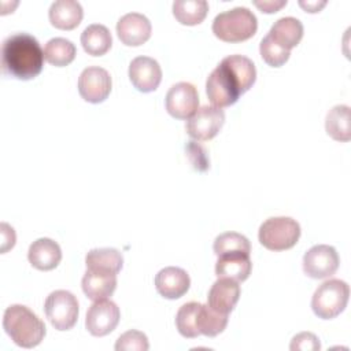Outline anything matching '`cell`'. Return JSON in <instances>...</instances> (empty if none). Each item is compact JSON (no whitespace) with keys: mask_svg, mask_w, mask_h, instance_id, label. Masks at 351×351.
Wrapping results in <instances>:
<instances>
[{"mask_svg":"<svg viewBox=\"0 0 351 351\" xmlns=\"http://www.w3.org/2000/svg\"><path fill=\"white\" fill-rule=\"evenodd\" d=\"M256 80V69L251 59L230 55L211 71L206 82V93L215 107H228L237 101Z\"/></svg>","mask_w":351,"mask_h":351,"instance_id":"obj_1","label":"cell"},{"mask_svg":"<svg viewBox=\"0 0 351 351\" xmlns=\"http://www.w3.org/2000/svg\"><path fill=\"white\" fill-rule=\"evenodd\" d=\"M44 52L36 37L27 33L8 36L1 45L3 73L18 80L37 77L44 64Z\"/></svg>","mask_w":351,"mask_h":351,"instance_id":"obj_2","label":"cell"},{"mask_svg":"<svg viewBox=\"0 0 351 351\" xmlns=\"http://www.w3.org/2000/svg\"><path fill=\"white\" fill-rule=\"evenodd\" d=\"M3 328L11 340L22 348L38 346L47 332L44 322L23 304H11L5 308Z\"/></svg>","mask_w":351,"mask_h":351,"instance_id":"obj_3","label":"cell"},{"mask_svg":"<svg viewBox=\"0 0 351 351\" xmlns=\"http://www.w3.org/2000/svg\"><path fill=\"white\" fill-rule=\"evenodd\" d=\"M258 29V21L245 7H234L218 14L213 21V33L225 43H241L251 38Z\"/></svg>","mask_w":351,"mask_h":351,"instance_id":"obj_4","label":"cell"},{"mask_svg":"<svg viewBox=\"0 0 351 351\" xmlns=\"http://www.w3.org/2000/svg\"><path fill=\"white\" fill-rule=\"evenodd\" d=\"M348 298V284L339 278H330L315 289L311 299V308L318 318L332 319L346 308Z\"/></svg>","mask_w":351,"mask_h":351,"instance_id":"obj_5","label":"cell"},{"mask_svg":"<svg viewBox=\"0 0 351 351\" xmlns=\"http://www.w3.org/2000/svg\"><path fill=\"white\" fill-rule=\"evenodd\" d=\"M300 237V225L291 217H271L261 226L258 239L270 251H284L292 248Z\"/></svg>","mask_w":351,"mask_h":351,"instance_id":"obj_6","label":"cell"},{"mask_svg":"<svg viewBox=\"0 0 351 351\" xmlns=\"http://www.w3.org/2000/svg\"><path fill=\"white\" fill-rule=\"evenodd\" d=\"M44 311L55 329L69 330L78 319V300L71 292L58 289L47 296Z\"/></svg>","mask_w":351,"mask_h":351,"instance_id":"obj_7","label":"cell"},{"mask_svg":"<svg viewBox=\"0 0 351 351\" xmlns=\"http://www.w3.org/2000/svg\"><path fill=\"white\" fill-rule=\"evenodd\" d=\"M225 122V112L215 106H203L188 118L185 129L186 133L199 141L211 140L218 134Z\"/></svg>","mask_w":351,"mask_h":351,"instance_id":"obj_8","label":"cell"},{"mask_svg":"<svg viewBox=\"0 0 351 351\" xmlns=\"http://www.w3.org/2000/svg\"><path fill=\"white\" fill-rule=\"evenodd\" d=\"M340 258L332 245L318 244L311 247L303 256V271L315 280L330 277L339 269Z\"/></svg>","mask_w":351,"mask_h":351,"instance_id":"obj_9","label":"cell"},{"mask_svg":"<svg viewBox=\"0 0 351 351\" xmlns=\"http://www.w3.org/2000/svg\"><path fill=\"white\" fill-rule=\"evenodd\" d=\"M119 318V307L112 300H95V303L88 308L85 326L92 336L101 337L117 328Z\"/></svg>","mask_w":351,"mask_h":351,"instance_id":"obj_10","label":"cell"},{"mask_svg":"<svg viewBox=\"0 0 351 351\" xmlns=\"http://www.w3.org/2000/svg\"><path fill=\"white\" fill-rule=\"evenodd\" d=\"M112 81L108 71L99 66H90L82 70L78 78V92L85 101L101 103L111 92Z\"/></svg>","mask_w":351,"mask_h":351,"instance_id":"obj_11","label":"cell"},{"mask_svg":"<svg viewBox=\"0 0 351 351\" xmlns=\"http://www.w3.org/2000/svg\"><path fill=\"white\" fill-rule=\"evenodd\" d=\"M166 110L177 119L191 118L199 106L197 89L191 82L174 84L166 95Z\"/></svg>","mask_w":351,"mask_h":351,"instance_id":"obj_12","label":"cell"},{"mask_svg":"<svg viewBox=\"0 0 351 351\" xmlns=\"http://www.w3.org/2000/svg\"><path fill=\"white\" fill-rule=\"evenodd\" d=\"M129 80L137 90L154 92L162 81V69L154 58L137 56L129 64Z\"/></svg>","mask_w":351,"mask_h":351,"instance_id":"obj_13","label":"cell"},{"mask_svg":"<svg viewBox=\"0 0 351 351\" xmlns=\"http://www.w3.org/2000/svg\"><path fill=\"white\" fill-rule=\"evenodd\" d=\"M152 26L149 19L138 12H129L117 22L118 38L129 47H138L151 37Z\"/></svg>","mask_w":351,"mask_h":351,"instance_id":"obj_14","label":"cell"},{"mask_svg":"<svg viewBox=\"0 0 351 351\" xmlns=\"http://www.w3.org/2000/svg\"><path fill=\"white\" fill-rule=\"evenodd\" d=\"M191 285L189 274L176 266L159 270L155 276V288L158 293L166 299H178L184 296Z\"/></svg>","mask_w":351,"mask_h":351,"instance_id":"obj_15","label":"cell"},{"mask_svg":"<svg viewBox=\"0 0 351 351\" xmlns=\"http://www.w3.org/2000/svg\"><path fill=\"white\" fill-rule=\"evenodd\" d=\"M240 298V285L230 278H218L210 288L207 304L221 313L229 315Z\"/></svg>","mask_w":351,"mask_h":351,"instance_id":"obj_16","label":"cell"},{"mask_svg":"<svg viewBox=\"0 0 351 351\" xmlns=\"http://www.w3.org/2000/svg\"><path fill=\"white\" fill-rule=\"evenodd\" d=\"M251 269L250 254L240 251L222 254L215 263V274L218 278H230L237 282L245 281L251 274Z\"/></svg>","mask_w":351,"mask_h":351,"instance_id":"obj_17","label":"cell"},{"mask_svg":"<svg viewBox=\"0 0 351 351\" xmlns=\"http://www.w3.org/2000/svg\"><path fill=\"white\" fill-rule=\"evenodd\" d=\"M27 259L30 265L38 270H52L62 259V250L52 239L41 237L30 244Z\"/></svg>","mask_w":351,"mask_h":351,"instance_id":"obj_18","label":"cell"},{"mask_svg":"<svg viewBox=\"0 0 351 351\" xmlns=\"http://www.w3.org/2000/svg\"><path fill=\"white\" fill-rule=\"evenodd\" d=\"M49 22L60 30L75 29L84 16L82 7L75 0H56L49 7Z\"/></svg>","mask_w":351,"mask_h":351,"instance_id":"obj_19","label":"cell"},{"mask_svg":"<svg viewBox=\"0 0 351 351\" xmlns=\"http://www.w3.org/2000/svg\"><path fill=\"white\" fill-rule=\"evenodd\" d=\"M82 291L90 300H101L111 296L117 288V274L86 270L81 281Z\"/></svg>","mask_w":351,"mask_h":351,"instance_id":"obj_20","label":"cell"},{"mask_svg":"<svg viewBox=\"0 0 351 351\" xmlns=\"http://www.w3.org/2000/svg\"><path fill=\"white\" fill-rule=\"evenodd\" d=\"M267 36L284 49L291 51L303 37V25L293 16H284L273 23Z\"/></svg>","mask_w":351,"mask_h":351,"instance_id":"obj_21","label":"cell"},{"mask_svg":"<svg viewBox=\"0 0 351 351\" xmlns=\"http://www.w3.org/2000/svg\"><path fill=\"white\" fill-rule=\"evenodd\" d=\"M325 130L336 141L351 138V111L346 104H337L329 110L325 118Z\"/></svg>","mask_w":351,"mask_h":351,"instance_id":"obj_22","label":"cell"},{"mask_svg":"<svg viewBox=\"0 0 351 351\" xmlns=\"http://www.w3.org/2000/svg\"><path fill=\"white\" fill-rule=\"evenodd\" d=\"M88 270L118 274L123 266V256L115 248H95L85 256Z\"/></svg>","mask_w":351,"mask_h":351,"instance_id":"obj_23","label":"cell"},{"mask_svg":"<svg viewBox=\"0 0 351 351\" xmlns=\"http://www.w3.org/2000/svg\"><path fill=\"white\" fill-rule=\"evenodd\" d=\"M81 44L84 51L92 56H101L108 52L112 45L110 30L100 23L89 25L81 34Z\"/></svg>","mask_w":351,"mask_h":351,"instance_id":"obj_24","label":"cell"},{"mask_svg":"<svg viewBox=\"0 0 351 351\" xmlns=\"http://www.w3.org/2000/svg\"><path fill=\"white\" fill-rule=\"evenodd\" d=\"M207 12L208 3L206 0H177L173 3V15L181 25H199Z\"/></svg>","mask_w":351,"mask_h":351,"instance_id":"obj_25","label":"cell"},{"mask_svg":"<svg viewBox=\"0 0 351 351\" xmlns=\"http://www.w3.org/2000/svg\"><path fill=\"white\" fill-rule=\"evenodd\" d=\"M75 45L63 37L51 38L44 48V58L48 63L56 67H64L70 64L75 58Z\"/></svg>","mask_w":351,"mask_h":351,"instance_id":"obj_26","label":"cell"},{"mask_svg":"<svg viewBox=\"0 0 351 351\" xmlns=\"http://www.w3.org/2000/svg\"><path fill=\"white\" fill-rule=\"evenodd\" d=\"M228 325V315L213 310L208 304L199 306L197 310V329L200 335L214 337L223 332Z\"/></svg>","mask_w":351,"mask_h":351,"instance_id":"obj_27","label":"cell"},{"mask_svg":"<svg viewBox=\"0 0 351 351\" xmlns=\"http://www.w3.org/2000/svg\"><path fill=\"white\" fill-rule=\"evenodd\" d=\"M200 303L189 302L182 304L176 315V326L181 336L195 339L200 335L197 329V310Z\"/></svg>","mask_w":351,"mask_h":351,"instance_id":"obj_28","label":"cell"},{"mask_svg":"<svg viewBox=\"0 0 351 351\" xmlns=\"http://www.w3.org/2000/svg\"><path fill=\"white\" fill-rule=\"evenodd\" d=\"M213 250L217 256H219L222 254H228V252H236V251L250 254L251 244H250L248 239L245 236H243L241 233L225 232L215 237Z\"/></svg>","mask_w":351,"mask_h":351,"instance_id":"obj_29","label":"cell"},{"mask_svg":"<svg viewBox=\"0 0 351 351\" xmlns=\"http://www.w3.org/2000/svg\"><path fill=\"white\" fill-rule=\"evenodd\" d=\"M259 52L262 59L271 67L282 66L289 59L291 55L288 49H284L282 47L276 44L267 34L265 38H262L259 44Z\"/></svg>","mask_w":351,"mask_h":351,"instance_id":"obj_30","label":"cell"},{"mask_svg":"<svg viewBox=\"0 0 351 351\" xmlns=\"http://www.w3.org/2000/svg\"><path fill=\"white\" fill-rule=\"evenodd\" d=\"M149 348L147 336L140 330H128L115 343L117 351H147Z\"/></svg>","mask_w":351,"mask_h":351,"instance_id":"obj_31","label":"cell"},{"mask_svg":"<svg viewBox=\"0 0 351 351\" xmlns=\"http://www.w3.org/2000/svg\"><path fill=\"white\" fill-rule=\"evenodd\" d=\"M289 348L292 351H318L321 348V344L314 333L302 332L292 339Z\"/></svg>","mask_w":351,"mask_h":351,"instance_id":"obj_32","label":"cell"},{"mask_svg":"<svg viewBox=\"0 0 351 351\" xmlns=\"http://www.w3.org/2000/svg\"><path fill=\"white\" fill-rule=\"evenodd\" d=\"M0 228H1V254H4L10 248L14 247V244H15V232L5 222H3L0 225Z\"/></svg>","mask_w":351,"mask_h":351,"instance_id":"obj_33","label":"cell"},{"mask_svg":"<svg viewBox=\"0 0 351 351\" xmlns=\"http://www.w3.org/2000/svg\"><path fill=\"white\" fill-rule=\"evenodd\" d=\"M254 4L266 14H273L277 12L281 7H284L287 4V0H280V1H254Z\"/></svg>","mask_w":351,"mask_h":351,"instance_id":"obj_34","label":"cell"},{"mask_svg":"<svg viewBox=\"0 0 351 351\" xmlns=\"http://www.w3.org/2000/svg\"><path fill=\"white\" fill-rule=\"evenodd\" d=\"M326 4V1H299V5L303 7L307 12H318L324 5Z\"/></svg>","mask_w":351,"mask_h":351,"instance_id":"obj_35","label":"cell"}]
</instances>
